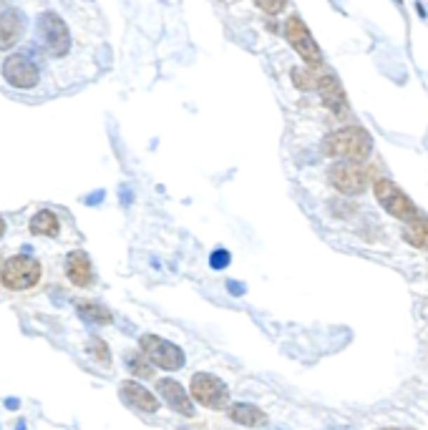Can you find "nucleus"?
<instances>
[{"label":"nucleus","instance_id":"nucleus-1","mask_svg":"<svg viewBox=\"0 0 428 430\" xmlns=\"http://www.w3.org/2000/svg\"><path fill=\"white\" fill-rule=\"evenodd\" d=\"M373 151V139L366 129L361 126H345V129L333 131L330 136H325L323 141V154L330 159H342V161H366Z\"/></svg>","mask_w":428,"mask_h":430},{"label":"nucleus","instance_id":"nucleus-2","mask_svg":"<svg viewBox=\"0 0 428 430\" xmlns=\"http://www.w3.org/2000/svg\"><path fill=\"white\" fill-rule=\"evenodd\" d=\"M41 262L33 257H11L3 262L0 267V282L6 289H13V292H20V289H31L41 282Z\"/></svg>","mask_w":428,"mask_h":430},{"label":"nucleus","instance_id":"nucleus-3","mask_svg":"<svg viewBox=\"0 0 428 430\" xmlns=\"http://www.w3.org/2000/svg\"><path fill=\"white\" fill-rule=\"evenodd\" d=\"M373 191H375V199L380 202V207H383L388 214L396 216V219L413 221L418 216L416 204L410 202L408 194H403V191L398 189L391 179H378L373 184Z\"/></svg>","mask_w":428,"mask_h":430},{"label":"nucleus","instance_id":"nucleus-4","mask_svg":"<svg viewBox=\"0 0 428 430\" xmlns=\"http://www.w3.org/2000/svg\"><path fill=\"white\" fill-rule=\"evenodd\" d=\"M141 345V352L152 360V365L161 370H179L184 368V350L177 347L174 342L169 340L159 338V335H141L139 340Z\"/></svg>","mask_w":428,"mask_h":430},{"label":"nucleus","instance_id":"nucleus-5","mask_svg":"<svg viewBox=\"0 0 428 430\" xmlns=\"http://www.w3.org/2000/svg\"><path fill=\"white\" fill-rule=\"evenodd\" d=\"M285 38L290 41V46L295 48V53H297L310 68L323 66V53H320V46L315 43L312 33L307 31V25L302 23L297 15L288 18V23H285Z\"/></svg>","mask_w":428,"mask_h":430},{"label":"nucleus","instance_id":"nucleus-6","mask_svg":"<svg viewBox=\"0 0 428 430\" xmlns=\"http://www.w3.org/2000/svg\"><path fill=\"white\" fill-rule=\"evenodd\" d=\"M192 398L204 408H212V410H222L229 400V390L227 385L220 380L217 375H209V373H196L192 377Z\"/></svg>","mask_w":428,"mask_h":430},{"label":"nucleus","instance_id":"nucleus-7","mask_svg":"<svg viewBox=\"0 0 428 430\" xmlns=\"http://www.w3.org/2000/svg\"><path fill=\"white\" fill-rule=\"evenodd\" d=\"M38 31L46 48L51 55H66L71 50V33H68V25L63 23L61 15H55L53 11L41 13L38 18Z\"/></svg>","mask_w":428,"mask_h":430},{"label":"nucleus","instance_id":"nucleus-8","mask_svg":"<svg viewBox=\"0 0 428 430\" xmlns=\"http://www.w3.org/2000/svg\"><path fill=\"white\" fill-rule=\"evenodd\" d=\"M328 179H330V184L335 186L340 194H345V197H358V194H363L368 186L366 169L353 164V161H340V164H335L330 172H328Z\"/></svg>","mask_w":428,"mask_h":430},{"label":"nucleus","instance_id":"nucleus-9","mask_svg":"<svg viewBox=\"0 0 428 430\" xmlns=\"http://www.w3.org/2000/svg\"><path fill=\"white\" fill-rule=\"evenodd\" d=\"M3 76H6V81L13 88H33L38 83V78H41L36 63H33L28 55H20V53L6 58V63H3Z\"/></svg>","mask_w":428,"mask_h":430},{"label":"nucleus","instance_id":"nucleus-10","mask_svg":"<svg viewBox=\"0 0 428 430\" xmlns=\"http://www.w3.org/2000/svg\"><path fill=\"white\" fill-rule=\"evenodd\" d=\"M156 390H159V395L164 398V403L171 408V410H177L179 415H184V418H192V415H194V405H192V398L187 395L184 385H179L177 380H171V377H164V380L156 382Z\"/></svg>","mask_w":428,"mask_h":430},{"label":"nucleus","instance_id":"nucleus-11","mask_svg":"<svg viewBox=\"0 0 428 430\" xmlns=\"http://www.w3.org/2000/svg\"><path fill=\"white\" fill-rule=\"evenodd\" d=\"M318 91H320V99H323V104L328 106V109H330L335 116H342V113L348 111V99H345V91H342L340 81H337L333 74H328V71H320Z\"/></svg>","mask_w":428,"mask_h":430},{"label":"nucleus","instance_id":"nucleus-12","mask_svg":"<svg viewBox=\"0 0 428 430\" xmlns=\"http://www.w3.org/2000/svg\"><path fill=\"white\" fill-rule=\"evenodd\" d=\"M119 395H121V400L126 403V405L136 408V410H141V412H156V410H159V400L154 398L147 387L139 385V382H134V380L121 382Z\"/></svg>","mask_w":428,"mask_h":430},{"label":"nucleus","instance_id":"nucleus-13","mask_svg":"<svg viewBox=\"0 0 428 430\" xmlns=\"http://www.w3.org/2000/svg\"><path fill=\"white\" fill-rule=\"evenodd\" d=\"M23 36V15L18 11L0 13V50H11Z\"/></svg>","mask_w":428,"mask_h":430},{"label":"nucleus","instance_id":"nucleus-14","mask_svg":"<svg viewBox=\"0 0 428 430\" xmlns=\"http://www.w3.org/2000/svg\"><path fill=\"white\" fill-rule=\"evenodd\" d=\"M66 275L68 279L76 284V287H88L93 279V267H91V259L86 252H74L68 254L66 259Z\"/></svg>","mask_w":428,"mask_h":430},{"label":"nucleus","instance_id":"nucleus-15","mask_svg":"<svg viewBox=\"0 0 428 430\" xmlns=\"http://www.w3.org/2000/svg\"><path fill=\"white\" fill-rule=\"evenodd\" d=\"M229 418L239 425H247V428H260V425L267 423V415L252 403H234L229 408Z\"/></svg>","mask_w":428,"mask_h":430},{"label":"nucleus","instance_id":"nucleus-16","mask_svg":"<svg viewBox=\"0 0 428 430\" xmlns=\"http://www.w3.org/2000/svg\"><path fill=\"white\" fill-rule=\"evenodd\" d=\"M403 240L408 244L418 247V249H428V219L426 216H416L408 221V227L403 229Z\"/></svg>","mask_w":428,"mask_h":430},{"label":"nucleus","instance_id":"nucleus-17","mask_svg":"<svg viewBox=\"0 0 428 430\" xmlns=\"http://www.w3.org/2000/svg\"><path fill=\"white\" fill-rule=\"evenodd\" d=\"M31 232L38 234V237H53V234L58 232V216L48 209L38 211L31 219Z\"/></svg>","mask_w":428,"mask_h":430},{"label":"nucleus","instance_id":"nucleus-18","mask_svg":"<svg viewBox=\"0 0 428 430\" xmlns=\"http://www.w3.org/2000/svg\"><path fill=\"white\" fill-rule=\"evenodd\" d=\"M320 71H323V68H295L293 71L295 86H297L300 91H312V88L318 91Z\"/></svg>","mask_w":428,"mask_h":430},{"label":"nucleus","instance_id":"nucleus-19","mask_svg":"<svg viewBox=\"0 0 428 430\" xmlns=\"http://www.w3.org/2000/svg\"><path fill=\"white\" fill-rule=\"evenodd\" d=\"M79 314L83 317V320L96 322V325H109V322L114 320L109 310L101 307V305H91V302H83V305H79Z\"/></svg>","mask_w":428,"mask_h":430},{"label":"nucleus","instance_id":"nucleus-20","mask_svg":"<svg viewBox=\"0 0 428 430\" xmlns=\"http://www.w3.org/2000/svg\"><path fill=\"white\" fill-rule=\"evenodd\" d=\"M126 363H128V370L139 377H152L154 375V368H152V360H149L144 352H128L126 355Z\"/></svg>","mask_w":428,"mask_h":430},{"label":"nucleus","instance_id":"nucleus-21","mask_svg":"<svg viewBox=\"0 0 428 430\" xmlns=\"http://www.w3.org/2000/svg\"><path fill=\"white\" fill-rule=\"evenodd\" d=\"M255 3L262 8L267 15H277V13H282L285 6H288V0H255Z\"/></svg>","mask_w":428,"mask_h":430},{"label":"nucleus","instance_id":"nucleus-22","mask_svg":"<svg viewBox=\"0 0 428 430\" xmlns=\"http://www.w3.org/2000/svg\"><path fill=\"white\" fill-rule=\"evenodd\" d=\"M96 350V360L98 363L109 365V347H106V342H101V340H91V352Z\"/></svg>","mask_w":428,"mask_h":430},{"label":"nucleus","instance_id":"nucleus-23","mask_svg":"<svg viewBox=\"0 0 428 430\" xmlns=\"http://www.w3.org/2000/svg\"><path fill=\"white\" fill-rule=\"evenodd\" d=\"M227 262H229L227 252H214V259H212V265H214V267H225Z\"/></svg>","mask_w":428,"mask_h":430},{"label":"nucleus","instance_id":"nucleus-24","mask_svg":"<svg viewBox=\"0 0 428 430\" xmlns=\"http://www.w3.org/2000/svg\"><path fill=\"white\" fill-rule=\"evenodd\" d=\"M3 234H6V221H3V216H0V240H3Z\"/></svg>","mask_w":428,"mask_h":430},{"label":"nucleus","instance_id":"nucleus-25","mask_svg":"<svg viewBox=\"0 0 428 430\" xmlns=\"http://www.w3.org/2000/svg\"><path fill=\"white\" fill-rule=\"evenodd\" d=\"M383 430H410V428H383Z\"/></svg>","mask_w":428,"mask_h":430}]
</instances>
